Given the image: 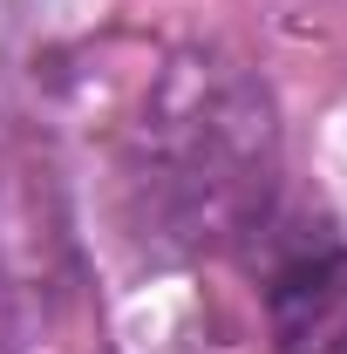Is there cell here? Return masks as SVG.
I'll return each mask as SVG.
<instances>
[{"mask_svg":"<svg viewBox=\"0 0 347 354\" xmlns=\"http://www.w3.org/2000/svg\"><path fill=\"white\" fill-rule=\"evenodd\" d=\"M279 354H347V252L300 259L272 286Z\"/></svg>","mask_w":347,"mask_h":354,"instance_id":"obj_1","label":"cell"}]
</instances>
